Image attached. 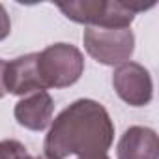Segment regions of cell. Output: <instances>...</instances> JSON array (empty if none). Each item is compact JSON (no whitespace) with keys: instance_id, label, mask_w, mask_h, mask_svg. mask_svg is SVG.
Returning a JSON list of instances; mask_svg holds the SVG:
<instances>
[{"instance_id":"obj_8","label":"cell","mask_w":159,"mask_h":159,"mask_svg":"<svg viewBox=\"0 0 159 159\" xmlns=\"http://www.w3.org/2000/svg\"><path fill=\"white\" fill-rule=\"evenodd\" d=\"M118 159H159V139L150 127L131 125L118 142Z\"/></svg>"},{"instance_id":"obj_10","label":"cell","mask_w":159,"mask_h":159,"mask_svg":"<svg viewBox=\"0 0 159 159\" xmlns=\"http://www.w3.org/2000/svg\"><path fill=\"white\" fill-rule=\"evenodd\" d=\"M11 32V21H10V15L6 11V8L0 4V41H4Z\"/></svg>"},{"instance_id":"obj_3","label":"cell","mask_w":159,"mask_h":159,"mask_svg":"<svg viewBox=\"0 0 159 159\" xmlns=\"http://www.w3.org/2000/svg\"><path fill=\"white\" fill-rule=\"evenodd\" d=\"M56 6L69 21L92 28H129L137 15L122 0H71Z\"/></svg>"},{"instance_id":"obj_9","label":"cell","mask_w":159,"mask_h":159,"mask_svg":"<svg viewBox=\"0 0 159 159\" xmlns=\"http://www.w3.org/2000/svg\"><path fill=\"white\" fill-rule=\"evenodd\" d=\"M0 159H32L25 144L15 139L0 140Z\"/></svg>"},{"instance_id":"obj_4","label":"cell","mask_w":159,"mask_h":159,"mask_svg":"<svg viewBox=\"0 0 159 159\" xmlns=\"http://www.w3.org/2000/svg\"><path fill=\"white\" fill-rule=\"evenodd\" d=\"M86 52L103 66H122L129 62L135 51V34L131 28H92L83 34Z\"/></svg>"},{"instance_id":"obj_1","label":"cell","mask_w":159,"mask_h":159,"mask_svg":"<svg viewBox=\"0 0 159 159\" xmlns=\"http://www.w3.org/2000/svg\"><path fill=\"white\" fill-rule=\"evenodd\" d=\"M114 140V124L107 109L94 99H77L51 124L43 150L49 159L107 153Z\"/></svg>"},{"instance_id":"obj_6","label":"cell","mask_w":159,"mask_h":159,"mask_svg":"<svg viewBox=\"0 0 159 159\" xmlns=\"http://www.w3.org/2000/svg\"><path fill=\"white\" fill-rule=\"evenodd\" d=\"M6 92L13 96H28L34 92H45L38 73V52H28L6 62L4 71Z\"/></svg>"},{"instance_id":"obj_7","label":"cell","mask_w":159,"mask_h":159,"mask_svg":"<svg viewBox=\"0 0 159 159\" xmlns=\"http://www.w3.org/2000/svg\"><path fill=\"white\" fill-rule=\"evenodd\" d=\"M54 112V101L49 92H34L17 101L13 116L19 125L30 131H43L51 125Z\"/></svg>"},{"instance_id":"obj_13","label":"cell","mask_w":159,"mask_h":159,"mask_svg":"<svg viewBox=\"0 0 159 159\" xmlns=\"http://www.w3.org/2000/svg\"><path fill=\"white\" fill-rule=\"evenodd\" d=\"M32 159H49V157H45V155H38V157H32Z\"/></svg>"},{"instance_id":"obj_2","label":"cell","mask_w":159,"mask_h":159,"mask_svg":"<svg viewBox=\"0 0 159 159\" xmlns=\"http://www.w3.org/2000/svg\"><path fill=\"white\" fill-rule=\"evenodd\" d=\"M38 73L43 90L73 86L84 73V56L71 43H54L38 52Z\"/></svg>"},{"instance_id":"obj_12","label":"cell","mask_w":159,"mask_h":159,"mask_svg":"<svg viewBox=\"0 0 159 159\" xmlns=\"http://www.w3.org/2000/svg\"><path fill=\"white\" fill-rule=\"evenodd\" d=\"M79 159H109L107 153H99V155H83V157H79Z\"/></svg>"},{"instance_id":"obj_11","label":"cell","mask_w":159,"mask_h":159,"mask_svg":"<svg viewBox=\"0 0 159 159\" xmlns=\"http://www.w3.org/2000/svg\"><path fill=\"white\" fill-rule=\"evenodd\" d=\"M4 71H6V62L0 58V99L8 94L6 92V84H4Z\"/></svg>"},{"instance_id":"obj_5","label":"cell","mask_w":159,"mask_h":159,"mask_svg":"<svg viewBox=\"0 0 159 159\" xmlns=\"http://www.w3.org/2000/svg\"><path fill=\"white\" fill-rule=\"evenodd\" d=\"M112 86L120 99L131 107H146L153 98L152 75L137 62H125L114 69Z\"/></svg>"}]
</instances>
